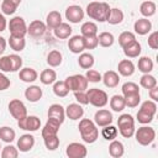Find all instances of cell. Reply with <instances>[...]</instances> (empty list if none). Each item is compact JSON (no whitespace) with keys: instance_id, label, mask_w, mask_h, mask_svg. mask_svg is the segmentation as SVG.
Returning a JSON list of instances; mask_svg holds the SVG:
<instances>
[{"instance_id":"2","label":"cell","mask_w":158,"mask_h":158,"mask_svg":"<svg viewBox=\"0 0 158 158\" xmlns=\"http://www.w3.org/2000/svg\"><path fill=\"white\" fill-rule=\"evenodd\" d=\"M78 128L80 132V137L85 143H94L99 137V130L95 122L89 118H81Z\"/></svg>"},{"instance_id":"51","label":"cell","mask_w":158,"mask_h":158,"mask_svg":"<svg viewBox=\"0 0 158 158\" xmlns=\"http://www.w3.org/2000/svg\"><path fill=\"white\" fill-rule=\"evenodd\" d=\"M141 109L147 111V112H149V114H152V115H156V112H157V104L153 100H146V101L142 102Z\"/></svg>"},{"instance_id":"19","label":"cell","mask_w":158,"mask_h":158,"mask_svg":"<svg viewBox=\"0 0 158 158\" xmlns=\"http://www.w3.org/2000/svg\"><path fill=\"white\" fill-rule=\"evenodd\" d=\"M101 80L104 81L106 88H116L120 83V75L115 70H107L101 77Z\"/></svg>"},{"instance_id":"37","label":"cell","mask_w":158,"mask_h":158,"mask_svg":"<svg viewBox=\"0 0 158 158\" xmlns=\"http://www.w3.org/2000/svg\"><path fill=\"white\" fill-rule=\"evenodd\" d=\"M16 137V132L9 127V126H2L0 127V139L6 142V143H11Z\"/></svg>"},{"instance_id":"48","label":"cell","mask_w":158,"mask_h":158,"mask_svg":"<svg viewBox=\"0 0 158 158\" xmlns=\"http://www.w3.org/2000/svg\"><path fill=\"white\" fill-rule=\"evenodd\" d=\"M118 131H120L122 137L130 138L135 135L136 128H135V125H125V126H118Z\"/></svg>"},{"instance_id":"42","label":"cell","mask_w":158,"mask_h":158,"mask_svg":"<svg viewBox=\"0 0 158 158\" xmlns=\"http://www.w3.org/2000/svg\"><path fill=\"white\" fill-rule=\"evenodd\" d=\"M135 40H136L135 33H132V32H130V31H125V32H122V33L118 36V44L123 48L125 46H127L128 43L133 42Z\"/></svg>"},{"instance_id":"49","label":"cell","mask_w":158,"mask_h":158,"mask_svg":"<svg viewBox=\"0 0 158 158\" xmlns=\"http://www.w3.org/2000/svg\"><path fill=\"white\" fill-rule=\"evenodd\" d=\"M9 58H10V62H11L12 72L20 70L21 67H22V58L17 54H9Z\"/></svg>"},{"instance_id":"8","label":"cell","mask_w":158,"mask_h":158,"mask_svg":"<svg viewBox=\"0 0 158 158\" xmlns=\"http://www.w3.org/2000/svg\"><path fill=\"white\" fill-rule=\"evenodd\" d=\"M9 111L11 114V116L16 120H21L22 117H25L27 115V109H26L25 104L19 99H14L9 102Z\"/></svg>"},{"instance_id":"61","label":"cell","mask_w":158,"mask_h":158,"mask_svg":"<svg viewBox=\"0 0 158 158\" xmlns=\"http://www.w3.org/2000/svg\"><path fill=\"white\" fill-rule=\"evenodd\" d=\"M0 148H1V146H0Z\"/></svg>"},{"instance_id":"39","label":"cell","mask_w":158,"mask_h":158,"mask_svg":"<svg viewBox=\"0 0 158 158\" xmlns=\"http://www.w3.org/2000/svg\"><path fill=\"white\" fill-rule=\"evenodd\" d=\"M53 93H54L57 96H59V98H64V96L68 95L69 89L67 88L64 80H63V81H62V80H58V81L56 80V81L53 83Z\"/></svg>"},{"instance_id":"56","label":"cell","mask_w":158,"mask_h":158,"mask_svg":"<svg viewBox=\"0 0 158 158\" xmlns=\"http://www.w3.org/2000/svg\"><path fill=\"white\" fill-rule=\"evenodd\" d=\"M148 47L152 49L158 48V32L154 31L148 36Z\"/></svg>"},{"instance_id":"55","label":"cell","mask_w":158,"mask_h":158,"mask_svg":"<svg viewBox=\"0 0 158 158\" xmlns=\"http://www.w3.org/2000/svg\"><path fill=\"white\" fill-rule=\"evenodd\" d=\"M74 96L75 100L80 104V105H88L89 100H88V95L85 91H74Z\"/></svg>"},{"instance_id":"59","label":"cell","mask_w":158,"mask_h":158,"mask_svg":"<svg viewBox=\"0 0 158 158\" xmlns=\"http://www.w3.org/2000/svg\"><path fill=\"white\" fill-rule=\"evenodd\" d=\"M6 25H7V22H6V19H5L4 14H1V12H0V32L5 31V28H6Z\"/></svg>"},{"instance_id":"33","label":"cell","mask_w":158,"mask_h":158,"mask_svg":"<svg viewBox=\"0 0 158 158\" xmlns=\"http://www.w3.org/2000/svg\"><path fill=\"white\" fill-rule=\"evenodd\" d=\"M94 57L90 53H80L78 58V64L83 69H90L94 65Z\"/></svg>"},{"instance_id":"11","label":"cell","mask_w":158,"mask_h":158,"mask_svg":"<svg viewBox=\"0 0 158 158\" xmlns=\"http://www.w3.org/2000/svg\"><path fill=\"white\" fill-rule=\"evenodd\" d=\"M112 121H114L112 114L109 110H106V109H100L94 115V122L99 127H104V126L111 125Z\"/></svg>"},{"instance_id":"15","label":"cell","mask_w":158,"mask_h":158,"mask_svg":"<svg viewBox=\"0 0 158 158\" xmlns=\"http://www.w3.org/2000/svg\"><path fill=\"white\" fill-rule=\"evenodd\" d=\"M33 146H35V137L30 133H25L20 136V138L17 139V149H20V152H28L33 148Z\"/></svg>"},{"instance_id":"29","label":"cell","mask_w":158,"mask_h":158,"mask_svg":"<svg viewBox=\"0 0 158 158\" xmlns=\"http://www.w3.org/2000/svg\"><path fill=\"white\" fill-rule=\"evenodd\" d=\"M110 25H118L123 21V12L122 10L115 7V9H110V12H109V16H107V20H106Z\"/></svg>"},{"instance_id":"38","label":"cell","mask_w":158,"mask_h":158,"mask_svg":"<svg viewBox=\"0 0 158 158\" xmlns=\"http://www.w3.org/2000/svg\"><path fill=\"white\" fill-rule=\"evenodd\" d=\"M9 44H10V47H11L15 52H21V51H23L25 47H26V41H25V37L10 36Z\"/></svg>"},{"instance_id":"5","label":"cell","mask_w":158,"mask_h":158,"mask_svg":"<svg viewBox=\"0 0 158 158\" xmlns=\"http://www.w3.org/2000/svg\"><path fill=\"white\" fill-rule=\"evenodd\" d=\"M135 137H136V141L141 146H148V144H151L154 141V138H156V131H154L153 127L142 126L137 131H135Z\"/></svg>"},{"instance_id":"54","label":"cell","mask_w":158,"mask_h":158,"mask_svg":"<svg viewBox=\"0 0 158 158\" xmlns=\"http://www.w3.org/2000/svg\"><path fill=\"white\" fill-rule=\"evenodd\" d=\"M125 125H135V118L128 114H122L117 120V126H125Z\"/></svg>"},{"instance_id":"52","label":"cell","mask_w":158,"mask_h":158,"mask_svg":"<svg viewBox=\"0 0 158 158\" xmlns=\"http://www.w3.org/2000/svg\"><path fill=\"white\" fill-rule=\"evenodd\" d=\"M0 70L1 72H12V68H11V62H10V58L9 56H2L0 57Z\"/></svg>"},{"instance_id":"9","label":"cell","mask_w":158,"mask_h":158,"mask_svg":"<svg viewBox=\"0 0 158 158\" xmlns=\"http://www.w3.org/2000/svg\"><path fill=\"white\" fill-rule=\"evenodd\" d=\"M65 154L69 158H84L88 154V149L84 144L78 143V142H73V143H69L67 146Z\"/></svg>"},{"instance_id":"12","label":"cell","mask_w":158,"mask_h":158,"mask_svg":"<svg viewBox=\"0 0 158 158\" xmlns=\"http://www.w3.org/2000/svg\"><path fill=\"white\" fill-rule=\"evenodd\" d=\"M46 23L40 21V20H33L32 22H30L28 27H27V33L33 37V38H37V37H41L44 32H46Z\"/></svg>"},{"instance_id":"36","label":"cell","mask_w":158,"mask_h":158,"mask_svg":"<svg viewBox=\"0 0 158 158\" xmlns=\"http://www.w3.org/2000/svg\"><path fill=\"white\" fill-rule=\"evenodd\" d=\"M98 42H99V44L101 46V47H111L112 44H114V42H115V37H114V35L111 33V32H101V33H99V36H98Z\"/></svg>"},{"instance_id":"22","label":"cell","mask_w":158,"mask_h":158,"mask_svg":"<svg viewBox=\"0 0 158 158\" xmlns=\"http://www.w3.org/2000/svg\"><path fill=\"white\" fill-rule=\"evenodd\" d=\"M117 69L122 77H131L135 73V64L130 59H122L118 62Z\"/></svg>"},{"instance_id":"34","label":"cell","mask_w":158,"mask_h":158,"mask_svg":"<svg viewBox=\"0 0 158 158\" xmlns=\"http://www.w3.org/2000/svg\"><path fill=\"white\" fill-rule=\"evenodd\" d=\"M137 67H138V70L142 72L143 74L151 73L153 70V60L149 57H141L138 59Z\"/></svg>"},{"instance_id":"13","label":"cell","mask_w":158,"mask_h":158,"mask_svg":"<svg viewBox=\"0 0 158 158\" xmlns=\"http://www.w3.org/2000/svg\"><path fill=\"white\" fill-rule=\"evenodd\" d=\"M68 48L72 53L74 54H79L83 53V51L85 49V44H84V37L83 36H73L68 40Z\"/></svg>"},{"instance_id":"28","label":"cell","mask_w":158,"mask_h":158,"mask_svg":"<svg viewBox=\"0 0 158 158\" xmlns=\"http://www.w3.org/2000/svg\"><path fill=\"white\" fill-rule=\"evenodd\" d=\"M21 0H2V4H1V11L4 15H12L17 6L20 5Z\"/></svg>"},{"instance_id":"20","label":"cell","mask_w":158,"mask_h":158,"mask_svg":"<svg viewBox=\"0 0 158 158\" xmlns=\"http://www.w3.org/2000/svg\"><path fill=\"white\" fill-rule=\"evenodd\" d=\"M122 49H123V53H125V56L127 58H136V57H138L141 54L142 47H141V43L137 40H135L133 42H131L127 46H125Z\"/></svg>"},{"instance_id":"25","label":"cell","mask_w":158,"mask_h":158,"mask_svg":"<svg viewBox=\"0 0 158 158\" xmlns=\"http://www.w3.org/2000/svg\"><path fill=\"white\" fill-rule=\"evenodd\" d=\"M54 36L59 40H65V38H69L70 35H72V27L69 23H65V22H62L59 26H57L54 30Z\"/></svg>"},{"instance_id":"57","label":"cell","mask_w":158,"mask_h":158,"mask_svg":"<svg viewBox=\"0 0 158 158\" xmlns=\"http://www.w3.org/2000/svg\"><path fill=\"white\" fill-rule=\"evenodd\" d=\"M10 85H11L10 79H9L5 74H2V73L0 72V91L6 90L7 88H10Z\"/></svg>"},{"instance_id":"60","label":"cell","mask_w":158,"mask_h":158,"mask_svg":"<svg viewBox=\"0 0 158 158\" xmlns=\"http://www.w3.org/2000/svg\"><path fill=\"white\" fill-rule=\"evenodd\" d=\"M5 49H6V40L0 36V56L5 52Z\"/></svg>"},{"instance_id":"46","label":"cell","mask_w":158,"mask_h":158,"mask_svg":"<svg viewBox=\"0 0 158 158\" xmlns=\"http://www.w3.org/2000/svg\"><path fill=\"white\" fill-rule=\"evenodd\" d=\"M19 156V149L11 144H7L1 151V158H16Z\"/></svg>"},{"instance_id":"58","label":"cell","mask_w":158,"mask_h":158,"mask_svg":"<svg viewBox=\"0 0 158 158\" xmlns=\"http://www.w3.org/2000/svg\"><path fill=\"white\" fill-rule=\"evenodd\" d=\"M148 94H149V98H151L153 101H158V86H157V85L153 86L152 89H149Z\"/></svg>"},{"instance_id":"18","label":"cell","mask_w":158,"mask_h":158,"mask_svg":"<svg viewBox=\"0 0 158 158\" xmlns=\"http://www.w3.org/2000/svg\"><path fill=\"white\" fill-rule=\"evenodd\" d=\"M84 115V109L80 104H69L65 107V116L70 120H79Z\"/></svg>"},{"instance_id":"47","label":"cell","mask_w":158,"mask_h":158,"mask_svg":"<svg viewBox=\"0 0 158 158\" xmlns=\"http://www.w3.org/2000/svg\"><path fill=\"white\" fill-rule=\"evenodd\" d=\"M153 117H154V115H152V114H149V112H147V111H144L142 109H139L138 112H137V121L139 123H143V125L152 122Z\"/></svg>"},{"instance_id":"53","label":"cell","mask_w":158,"mask_h":158,"mask_svg":"<svg viewBox=\"0 0 158 158\" xmlns=\"http://www.w3.org/2000/svg\"><path fill=\"white\" fill-rule=\"evenodd\" d=\"M84 44H85V49H94V48H96L99 46L98 36L84 37Z\"/></svg>"},{"instance_id":"44","label":"cell","mask_w":158,"mask_h":158,"mask_svg":"<svg viewBox=\"0 0 158 158\" xmlns=\"http://www.w3.org/2000/svg\"><path fill=\"white\" fill-rule=\"evenodd\" d=\"M43 141H44V146L48 151H56L59 147V138L57 135L46 137V138H43Z\"/></svg>"},{"instance_id":"30","label":"cell","mask_w":158,"mask_h":158,"mask_svg":"<svg viewBox=\"0 0 158 158\" xmlns=\"http://www.w3.org/2000/svg\"><path fill=\"white\" fill-rule=\"evenodd\" d=\"M62 60H63V56H62V53H60L59 51H57V49L51 51V52L48 53V56H47V63H48L49 67H53V68L59 67V65L62 64Z\"/></svg>"},{"instance_id":"21","label":"cell","mask_w":158,"mask_h":158,"mask_svg":"<svg viewBox=\"0 0 158 158\" xmlns=\"http://www.w3.org/2000/svg\"><path fill=\"white\" fill-rule=\"evenodd\" d=\"M43 93L42 89L38 85H31L25 90V98L30 101V102H37L41 100Z\"/></svg>"},{"instance_id":"3","label":"cell","mask_w":158,"mask_h":158,"mask_svg":"<svg viewBox=\"0 0 158 158\" xmlns=\"http://www.w3.org/2000/svg\"><path fill=\"white\" fill-rule=\"evenodd\" d=\"M86 95H88L89 104H91L95 107H104L109 102L107 94L101 89L91 88V89H89L86 91Z\"/></svg>"},{"instance_id":"16","label":"cell","mask_w":158,"mask_h":158,"mask_svg":"<svg viewBox=\"0 0 158 158\" xmlns=\"http://www.w3.org/2000/svg\"><path fill=\"white\" fill-rule=\"evenodd\" d=\"M48 117L54 118L58 122L63 123L65 118V109L60 104H52L48 107Z\"/></svg>"},{"instance_id":"6","label":"cell","mask_w":158,"mask_h":158,"mask_svg":"<svg viewBox=\"0 0 158 158\" xmlns=\"http://www.w3.org/2000/svg\"><path fill=\"white\" fill-rule=\"evenodd\" d=\"M9 30H10V36H15V37H25V35L27 33L26 22L21 16H15L10 20Z\"/></svg>"},{"instance_id":"4","label":"cell","mask_w":158,"mask_h":158,"mask_svg":"<svg viewBox=\"0 0 158 158\" xmlns=\"http://www.w3.org/2000/svg\"><path fill=\"white\" fill-rule=\"evenodd\" d=\"M67 88L69 89V91H85V89H88V79L85 78V75L81 74H74L68 77L64 80Z\"/></svg>"},{"instance_id":"23","label":"cell","mask_w":158,"mask_h":158,"mask_svg":"<svg viewBox=\"0 0 158 158\" xmlns=\"http://www.w3.org/2000/svg\"><path fill=\"white\" fill-rule=\"evenodd\" d=\"M60 23H62V15H60L59 11L53 10V11H51V12L47 15V17H46V26H47L48 28L54 30V28H56L57 26H59Z\"/></svg>"},{"instance_id":"10","label":"cell","mask_w":158,"mask_h":158,"mask_svg":"<svg viewBox=\"0 0 158 158\" xmlns=\"http://www.w3.org/2000/svg\"><path fill=\"white\" fill-rule=\"evenodd\" d=\"M84 10L79 5H70L65 10V19L72 23H79L84 19Z\"/></svg>"},{"instance_id":"50","label":"cell","mask_w":158,"mask_h":158,"mask_svg":"<svg viewBox=\"0 0 158 158\" xmlns=\"http://www.w3.org/2000/svg\"><path fill=\"white\" fill-rule=\"evenodd\" d=\"M85 78L88 79L89 83H99L101 80V74L98 70L90 68V69H88V72L85 74Z\"/></svg>"},{"instance_id":"40","label":"cell","mask_w":158,"mask_h":158,"mask_svg":"<svg viewBox=\"0 0 158 158\" xmlns=\"http://www.w3.org/2000/svg\"><path fill=\"white\" fill-rule=\"evenodd\" d=\"M139 84H141L142 88L149 90V89H152L153 86L157 85V79H156L153 75H151L149 73H147V74H143V75L141 77V79H139Z\"/></svg>"},{"instance_id":"32","label":"cell","mask_w":158,"mask_h":158,"mask_svg":"<svg viewBox=\"0 0 158 158\" xmlns=\"http://www.w3.org/2000/svg\"><path fill=\"white\" fill-rule=\"evenodd\" d=\"M40 80L42 84L44 85H49L53 84L57 80V73L53 69H44L42 70V73L40 74Z\"/></svg>"},{"instance_id":"7","label":"cell","mask_w":158,"mask_h":158,"mask_svg":"<svg viewBox=\"0 0 158 158\" xmlns=\"http://www.w3.org/2000/svg\"><path fill=\"white\" fill-rule=\"evenodd\" d=\"M17 126L21 130L35 132V131H37L41 127V120L37 116H32V115L28 116V115H26L21 120H17Z\"/></svg>"},{"instance_id":"27","label":"cell","mask_w":158,"mask_h":158,"mask_svg":"<svg viewBox=\"0 0 158 158\" xmlns=\"http://www.w3.org/2000/svg\"><path fill=\"white\" fill-rule=\"evenodd\" d=\"M80 32L83 37H91V36H96L98 35V26L96 23L91 22V21H86L81 25L80 27Z\"/></svg>"},{"instance_id":"31","label":"cell","mask_w":158,"mask_h":158,"mask_svg":"<svg viewBox=\"0 0 158 158\" xmlns=\"http://www.w3.org/2000/svg\"><path fill=\"white\" fill-rule=\"evenodd\" d=\"M156 10H157L156 4H154L153 1H149V0L143 1V2L141 4V6H139V12H141L144 17H151V16H153V15L156 14Z\"/></svg>"},{"instance_id":"17","label":"cell","mask_w":158,"mask_h":158,"mask_svg":"<svg viewBox=\"0 0 158 158\" xmlns=\"http://www.w3.org/2000/svg\"><path fill=\"white\" fill-rule=\"evenodd\" d=\"M133 30H135L136 33H138L141 36H144L152 30V23L147 17L138 19V20H136V22L133 25Z\"/></svg>"},{"instance_id":"26","label":"cell","mask_w":158,"mask_h":158,"mask_svg":"<svg viewBox=\"0 0 158 158\" xmlns=\"http://www.w3.org/2000/svg\"><path fill=\"white\" fill-rule=\"evenodd\" d=\"M109 153L114 158L122 157L123 153H125V147H123L122 142H120L117 139H112L111 143H110V146H109Z\"/></svg>"},{"instance_id":"41","label":"cell","mask_w":158,"mask_h":158,"mask_svg":"<svg viewBox=\"0 0 158 158\" xmlns=\"http://www.w3.org/2000/svg\"><path fill=\"white\" fill-rule=\"evenodd\" d=\"M117 128L112 125H107V126H104L102 130H101V136L106 139V141H112L117 137Z\"/></svg>"},{"instance_id":"43","label":"cell","mask_w":158,"mask_h":158,"mask_svg":"<svg viewBox=\"0 0 158 158\" xmlns=\"http://www.w3.org/2000/svg\"><path fill=\"white\" fill-rule=\"evenodd\" d=\"M121 90H122L123 96L139 93V88H138V85H137L136 83H133V81H127V83H125V84L122 85Z\"/></svg>"},{"instance_id":"1","label":"cell","mask_w":158,"mask_h":158,"mask_svg":"<svg viewBox=\"0 0 158 158\" xmlns=\"http://www.w3.org/2000/svg\"><path fill=\"white\" fill-rule=\"evenodd\" d=\"M110 6L107 2H99V1H91L86 6V15L99 22H105L107 20Z\"/></svg>"},{"instance_id":"14","label":"cell","mask_w":158,"mask_h":158,"mask_svg":"<svg viewBox=\"0 0 158 158\" xmlns=\"http://www.w3.org/2000/svg\"><path fill=\"white\" fill-rule=\"evenodd\" d=\"M60 125H62V123H60V122H58L57 120L48 117V120H47V122H46V125H44V127L42 128V132H41L42 138H46V137H49V136H54V135H57V133H58V131H59Z\"/></svg>"},{"instance_id":"35","label":"cell","mask_w":158,"mask_h":158,"mask_svg":"<svg viewBox=\"0 0 158 158\" xmlns=\"http://www.w3.org/2000/svg\"><path fill=\"white\" fill-rule=\"evenodd\" d=\"M110 107L115 112H121L126 107V105H125V98L122 95H114L110 99Z\"/></svg>"},{"instance_id":"24","label":"cell","mask_w":158,"mask_h":158,"mask_svg":"<svg viewBox=\"0 0 158 158\" xmlns=\"http://www.w3.org/2000/svg\"><path fill=\"white\" fill-rule=\"evenodd\" d=\"M19 78L25 81V83H33L37 78H38V73L33 69V68H22L20 69V73H19Z\"/></svg>"},{"instance_id":"45","label":"cell","mask_w":158,"mask_h":158,"mask_svg":"<svg viewBox=\"0 0 158 158\" xmlns=\"http://www.w3.org/2000/svg\"><path fill=\"white\" fill-rule=\"evenodd\" d=\"M123 98H125V105L128 106V107H136L141 102V95H139V93L126 95Z\"/></svg>"}]
</instances>
